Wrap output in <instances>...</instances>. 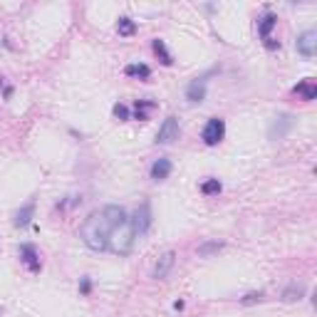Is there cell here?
Segmentation results:
<instances>
[{
	"label": "cell",
	"instance_id": "obj_1",
	"mask_svg": "<svg viewBox=\"0 0 317 317\" xmlns=\"http://www.w3.org/2000/svg\"><path fill=\"white\" fill-rule=\"evenodd\" d=\"M121 221H126V211L121 206H104L102 211H94L87 216V221L79 228V238L89 250H107V240L114 226H119Z\"/></svg>",
	"mask_w": 317,
	"mask_h": 317
},
{
	"label": "cell",
	"instance_id": "obj_2",
	"mask_svg": "<svg viewBox=\"0 0 317 317\" xmlns=\"http://www.w3.org/2000/svg\"><path fill=\"white\" fill-rule=\"evenodd\" d=\"M134 240H136V233H134V228L126 218V221H121L119 226L112 228L109 240H107V250H112L114 255H129L134 250Z\"/></svg>",
	"mask_w": 317,
	"mask_h": 317
},
{
	"label": "cell",
	"instance_id": "obj_3",
	"mask_svg": "<svg viewBox=\"0 0 317 317\" xmlns=\"http://www.w3.org/2000/svg\"><path fill=\"white\" fill-rule=\"evenodd\" d=\"M223 136H226V121L218 119V117H211V119L206 121L203 131H201V139H203L208 146H216L218 141H223Z\"/></svg>",
	"mask_w": 317,
	"mask_h": 317
},
{
	"label": "cell",
	"instance_id": "obj_4",
	"mask_svg": "<svg viewBox=\"0 0 317 317\" xmlns=\"http://www.w3.org/2000/svg\"><path fill=\"white\" fill-rule=\"evenodd\" d=\"M129 223H131V228H134L136 236H141V233L149 231V226H151V206H149V201H144V203L134 211V216L129 218Z\"/></svg>",
	"mask_w": 317,
	"mask_h": 317
},
{
	"label": "cell",
	"instance_id": "obj_5",
	"mask_svg": "<svg viewBox=\"0 0 317 317\" xmlns=\"http://www.w3.org/2000/svg\"><path fill=\"white\" fill-rule=\"evenodd\" d=\"M181 134V126H179V119L176 117H166L164 124L158 126V134H156V144H171L176 141Z\"/></svg>",
	"mask_w": 317,
	"mask_h": 317
},
{
	"label": "cell",
	"instance_id": "obj_6",
	"mask_svg": "<svg viewBox=\"0 0 317 317\" xmlns=\"http://www.w3.org/2000/svg\"><path fill=\"white\" fill-rule=\"evenodd\" d=\"M292 124H295V117L292 114H280V117H275L273 119V124H270V129H268V136L270 139H285L287 136V131L292 129Z\"/></svg>",
	"mask_w": 317,
	"mask_h": 317
},
{
	"label": "cell",
	"instance_id": "obj_7",
	"mask_svg": "<svg viewBox=\"0 0 317 317\" xmlns=\"http://www.w3.org/2000/svg\"><path fill=\"white\" fill-rule=\"evenodd\" d=\"M295 47H297V52L302 57H315V52H317V33L315 30H305L302 35H297Z\"/></svg>",
	"mask_w": 317,
	"mask_h": 317
},
{
	"label": "cell",
	"instance_id": "obj_8",
	"mask_svg": "<svg viewBox=\"0 0 317 317\" xmlns=\"http://www.w3.org/2000/svg\"><path fill=\"white\" fill-rule=\"evenodd\" d=\"M174 263H176V253H174V250L161 253V255H158V260H156V265H154V273H151V275H154L156 280H164V277L171 273Z\"/></svg>",
	"mask_w": 317,
	"mask_h": 317
},
{
	"label": "cell",
	"instance_id": "obj_9",
	"mask_svg": "<svg viewBox=\"0 0 317 317\" xmlns=\"http://www.w3.org/2000/svg\"><path fill=\"white\" fill-rule=\"evenodd\" d=\"M206 82H208L206 77L194 79V82L186 87V99L194 102V104H196V102H203V99H206Z\"/></svg>",
	"mask_w": 317,
	"mask_h": 317
},
{
	"label": "cell",
	"instance_id": "obj_10",
	"mask_svg": "<svg viewBox=\"0 0 317 317\" xmlns=\"http://www.w3.org/2000/svg\"><path fill=\"white\" fill-rule=\"evenodd\" d=\"M20 260L33 270V273H38L40 270V255H38V250H35V245H30V243H23L20 245Z\"/></svg>",
	"mask_w": 317,
	"mask_h": 317
},
{
	"label": "cell",
	"instance_id": "obj_11",
	"mask_svg": "<svg viewBox=\"0 0 317 317\" xmlns=\"http://www.w3.org/2000/svg\"><path fill=\"white\" fill-rule=\"evenodd\" d=\"M171 169H174L171 158H156V161L151 164V179L154 181H164V179H169Z\"/></svg>",
	"mask_w": 317,
	"mask_h": 317
},
{
	"label": "cell",
	"instance_id": "obj_12",
	"mask_svg": "<svg viewBox=\"0 0 317 317\" xmlns=\"http://www.w3.org/2000/svg\"><path fill=\"white\" fill-rule=\"evenodd\" d=\"M297 97H302L305 102H312L315 97H317V87H315V82L312 79H305V82H300L295 89H292Z\"/></svg>",
	"mask_w": 317,
	"mask_h": 317
},
{
	"label": "cell",
	"instance_id": "obj_13",
	"mask_svg": "<svg viewBox=\"0 0 317 317\" xmlns=\"http://www.w3.org/2000/svg\"><path fill=\"white\" fill-rule=\"evenodd\" d=\"M33 216H35V203L30 201V203H25V206H23V208L15 213V226H18V228H25V226H30Z\"/></svg>",
	"mask_w": 317,
	"mask_h": 317
},
{
	"label": "cell",
	"instance_id": "obj_14",
	"mask_svg": "<svg viewBox=\"0 0 317 317\" xmlns=\"http://www.w3.org/2000/svg\"><path fill=\"white\" fill-rule=\"evenodd\" d=\"M277 25V15H273V13H268L263 20H260V25H258V33H260V38L263 40H268L270 38V30Z\"/></svg>",
	"mask_w": 317,
	"mask_h": 317
},
{
	"label": "cell",
	"instance_id": "obj_15",
	"mask_svg": "<svg viewBox=\"0 0 317 317\" xmlns=\"http://www.w3.org/2000/svg\"><path fill=\"white\" fill-rule=\"evenodd\" d=\"M129 77H141V79H149L151 77V67L149 65H126V70H124Z\"/></svg>",
	"mask_w": 317,
	"mask_h": 317
},
{
	"label": "cell",
	"instance_id": "obj_16",
	"mask_svg": "<svg viewBox=\"0 0 317 317\" xmlns=\"http://www.w3.org/2000/svg\"><path fill=\"white\" fill-rule=\"evenodd\" d=\"M151 47H154V52H156L158 57H161V62H164V65H171V62H174V57H171V52L166 50L164 40H158V38H156V40L151 42Z\"/></svg>",
	"mask_w": 317,
	"mask_h": 317
},
{
	"label": "cell",
	"instance_id": "obj_17",
	"mask_svg": "<svg viewBox=\"0 0 317 317\" xmlns=\"http://www.w3.org/2000/svg\"><path fill=\"white\" fill-rule=\"evenodd\" d=\"M117 33H119V35H124V38H131V35L136 33V23H134L131 18H119V23H117Z\"/></svg>",
	"mask_w": 317,
	"mask_h": 317
},
{
	"label": "cell",
	"instance_id": "obj_18",
	"mask_svg": "<svg viewBox=\"0 0 317 317\" xmlns=\"http://www.w3.org/2000/svg\"><path fill=\"white\" fill-rule=\"evenodd\" d=\"M302 297H305V285H290L282 292V300L285 302H295V300H302Z\"/></svg>",
	"mask_w": 317,
	"mask_h": 317
},
{
	"label": "cell",
	"instance_id": "obj_19",
	"mask_svg": "<svg viewBox=\"0 0 317 317\" xmlns=\"http://www.w3.org/2000/svg\"><path fill=\"white\" fill-rule=\"evenodd\" d=\"M221 181L218 179H206L203 184H201V194L203 196H213V194H221Z\"/></svg>",
	"mask_w": 317,
	"mask_h": 317
},
{
	"label": "cell",
	"instance_id": "obj_20",
	"mask_svg": "<svg viewBox=\"0 0 317 317\" xmlns=\"http://www.w3.org/2000/svg\"><path fill=\"white\" fill-rule=\"evenodd\" d=\"M221 248H223V243H218V240H208V243L198 245V258H208V255L218 253Z\"/></svg>",
	"mask_w": 317,
	"mask_h": 317
},
{
	"label": "cell",
	"instance_id": "obj_21",
	"mask_svg": "<svg viewBox=\"0 0 317 317\" xmlns=\"http://www.w3.org/2000/svg\"><path fill=\"white\" fill-rule=\"evenodd\" d=\"M112 112H114V117H117V119H121V121H126V119H129V107H126V104H114V109H112Z\"/></svg>",
	"mask_w": 317,
	"mask_h": 317
},
{
	"label": "cell",
	"instance_id": "obj_22",
	"mask_svg": "<svg viewBox=\"0 0 317 317\" xmlns=\"http://www.w3.org/2000/svg\"><path fill=\"white\" fill-rule=\"evenodd\" d=\"M258 300H263V292H248V295L243 297V302H245V305H250V302H258Z\"/></svg>",
	"mask_w": 317,
	"mask_h": 317
},
{
	"label": "cell",
	"instance_id": "obj_23",
	"mask_svg": "<svg viewBox=\"0 0 317 317\" xmlns=\"http://www.w3.org/2000/svg\"><path fill=\"white\" fill-rule=\"evenodd\" d=\"M265 47H268V50H277V47H280V42H277V40H273V38H268V40H265Z\"/></svg>",
	"mask_w": 317,
	"mask_h": 317
},
{
	"label": "cell",
	"instance_id": "obj_24",
	"mask_svg": "<svg viewBox=\"0 0 317 317\" xmlns=\"http://www.w3.org/2000/svg\"><path fill=\"white\" fill-rule=\"evenodd\" d=\"M89 290H92V282H89V277H84V280H82V292L87 295Z\"/></svg>",
	"mask_w": 317,
	"mask_h": 317
},
{
	"label": "cell",
	"instance_id": "obj_25",
	"mask_svg": "<svg viewBox=\"0 0 317 317\" xmlns=\"http://www.w3.org/2000/svg\"><path fill=\"white\" fill-rule=\"evenodd\" d=\"M0 87H3V77H0Z\"/></svg>",
	"mask_w": 317,
	"mask_h": 317
}]
</instances>
